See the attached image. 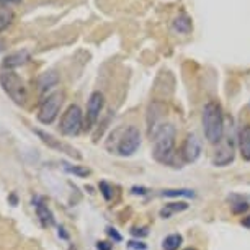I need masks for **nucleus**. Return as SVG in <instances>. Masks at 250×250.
Instances as JSON below:
<instances>
[{
	"mask_svg": "<svg viewBox=\"0 0 250 250\" xmlns=\"http://www.w3.org/2000/svg\"><path fill=\"white\" fill-rule=\"evenodd\" d=\"M33 206H35L36 216H38V219L41 221V224L46 226V228L56 224L53 211H51V208L46 205V201L43 200V198H40V196L33 198Z\"/></svg>",
	"mask_w": 250,
	"mask_h": 250,
	"instance_id": "obj_11",
	"label": "nucleus"
},
{
	"mask_svg": "<svg viewBox=\"0 0 250 250\" xmlns=\"http://www.w3.org/2000/svg\"><path fill=\"white\" fill-rule=\"evenodd\" d=\"M128 247L133 250H146L147 245H146L143 240H131V242H128Z\"/></svg>",
	"mask_w": 250,
	"mask_h": 250,
	"instance_id": "obj_24",
	"label": "nucleus"
},
{
	"mask_svg": "<svg viewBox=\"0 0 250 250\" xmlns=\"http://www.w3.org/2000/svg\"><path fill=\"white\" fill-rule=\"evenodd\" d=\"M21 0H0V3H3V5H12V3H20Z\"/></svg>",
	"mask_w": 250,
	"mask_h": 250,
	"instance_id": "obj_29",
	"label": "nucleus"
},
{
	"mask_svg": "<svg viewBox=\"0 0 250 250\" xmlns=\"http://www.w3.org/2000/svg\"><path fill=\"white\" fill-rule=\"evenodd\" d=\"M106 234L110 235V237L115 240V242H121L123 240V237H121V234H118V230L115 229V228H108L106 229Z\"/></svg>",
	"mask_w": 250,
	"mask_h": 250,
	"instance_id": "obj_25",
	"label": "nucleus"
},
{
	"mask_svg": "<svg viewBox=\"0 0 250 250\" xmlns=\"http://www.w3.org/2000/svg\"><path fill=\"white\" fill-rule=\"evenodd\" d=\"M240 224H242L245 229H250V214H249V216H245V218H244L242 221H240Z\"/></svg>",
	"mask_w": 250,
	"mask_h": 250,
	"instance_id": "obj_28",
	"label": "nucleus"
},
{
	"mask_svg": "<svg viewBox=\"0 0 250 250\" xmlns=\"http://www.w3.org/2000/svg\"><path fill=\"white\" fill-rule=\"evenodd\" d=\"M160 195H162V196H172V198H178V196L193 198V196H195V193H193V190H164Z\"/></svg>",
	"mask_w": 250,
	"mask_h": 250,
	"instance_id": "obj_21",
	"label": "nucleus"
},
{
	"mask_svg": "<svg viewBox=\"0 0 250 250\" xmlns=\"http://www.w3.org/2000/svg\"><path fill=\"white\" fill-rule=\"evenodd\" d=\"M30 59V54H28V51H17V53H12L5 56V59H3V69H10L13 70L15 67H20L26 62V61Z\"/></svg>",
	"mask_w": 250,
	"mask_h": 250,
	"instance_id": "obj_14",
	"label": "nucleus"
},
{
	"mask_svg": "<svg viewBox=\"0 0 250 250\" xmlns=\"http://www.w3.org/2000/svg\"><path fill=\"white\" fill-rule=\"evenodd\" d=\"M131 234H133L134 237H147L149 228H146V226H141V228H133V229H131Z\"/></svg>",
	"mask_w": 250,
	"mask_h": 250,
	"instance_id": "obj_23",
	"label": "nucleus"
},
{
	"mask_svg": "<svg viewBox=\"0 0 250 250\" xmlns=\"http://www.w3.org/2000/svg\"><path fill=\"white\" fill-rule=\"evenodd\" d=\"M249 201H244L242 196H239V201L237 203H230V209H232L234 214H244L245 211H249Z\"/></svg>",
	"mask_w": 250,
	"mask_h": 250,
	"instance_id": "obj_20",
	"label": "nucleus"
},
{
	"mask_svg": "<svg viewBox=\"0 0 250 250\" xmlns=\"http://www.w3.org/2000/svg\"><path fill=\"white\" fill-rule=\"evenodd\" d=\"M131 193H133V195H147L149 190L144 187H133L131 188Z\"/></svg>",
	"mask_w": 250,
	"mask_h": 250,
	"instance_id": "obj_26",
	"label": "nucleus"
},
{
	"mask_svg": "<svg viewBox=\"0 0 250 250\" xmlns=\"http://www.w3.org/2000/svg\"><path fill=\"white\" fill-rule=\"evenodd\" d=\"M64 102V93L56 90L53 93H49L48 97L41 102L40 110H38V121L43 123V125H51L59 115V110L62 106Z\"/></svg>",
	"mask_w": 250,
	"mask_h": 250,
	"instance_id": "obj_5",
	"label": "nucleus"
},
{
	"mask_svg": "<svg viewBox=\"0 0 250 250\" xmlns=\"http://www.w3.org/2000/svg\"><path fill=\"white\" fill-rule=\"evenodd\" d=\"M35 133H36L38 136H40V139L43 141L44 144H48L51 149H56V150H59V152H64V154L70 155V157L80 159V154L77 152V149H74V147H72V146H69V144L62 143V141L56 139L54 136H51V134H48V133H44V131H41V129H35Z\"/></svg>",
	"mask_w": 250,
	"mask_h": 250,
	"instance_id": "obj_10",
	"label": "nucleus"
},
{
	"mask_svg": "<svg viewBox=\"0 0 250 250\" xmlns=\"http://www.w3.org/2000/svg\"><path fill=\"white\" fill-rule=\"evenodd\" d=\"M113 138H115L113 152L121 155V157H129L141 147V133L136 126H128V128L115 131L111 134V139Z\"/></svg>",
	"mask_w": 250,
	"mask_h": 250,
	"instance_id": "obj_3",
	"label": "nucleus"
},
{
	"mask_svg": "<svg viewBox=\"0 0 250 250\" xmlns=\"http://www.w3.org/2000/svg\"><path fill=\"white\" fill-rule=\"evenodd\" d=\"M239 152L245 162H250V125H245L239 133Z\"/></svg>",
	"mask_w": 250,
	"mask_h": 250,
	"instance_id": "obj_13",
	"label": "nucleus"
},
{
	"mask_svg": "<svg viewBox=\"0 0 250 250\" xmlns=\"http://www.w3.org/2000/svg\"><path fill=\"white\" fill-rule=\"evenodd\" d=\"M103 106H105V97H103V93L102 92H92L90 97H88V103H87V125H88V128H92V126L98 121Z\"/></svg>",
	"mask_w": 250,
	"mask_h": 250,
	"instance_id": "obj_9",
	"label": "nucleus"
},
{
	"mask_svg": "<svg viewBox=\"0 0 250 250\" xmlns=\"http://www.w3.org/2000/svg\"><path fill=\"white\" fill-rule=\"evenodd\" d=\"M235 159V143L230 136L221 139L218 144V149L213 154V165L214 167H228L229 164H232Z\"/></svg>",
	"mask_w": 250,
	"mask_h": 250,
	"instance_id": "obj_7",
	"label": "nucleus"
},
{
	"mask_svg": "<svg viewBox=\"0 0 250 250\" xmlns=\"http://www.w3.org/2000/svg\"><path fill=\"white\" fill-rule=\"evenodd\" d=\"M172 26H173V30L177 33H180V35H188V33L193 31V20L187 13H178V15L173 18Z\"/></svg>",
	"mask_w": 250,
	"mask_h": 250,
	"instance_id": "obj_15",
	"label": "nucleus"
},
{
	"mask_svg": "<svg viewBox=\"0 0 250 250\" xmlns=\"http://www.w3.org/2000/svg\"><path fill=\"white\" fill-rule=\"evenodd\" d=\"M152 155L154 159L160 164H172L173 160V150H175V138L177 129L172 123H160L152 133Z\"/></svg>",
	"mask_w": 250,
	"mask_h": 250,
	"instance_id": "obj_1",
	"label": "nucleus"
},
{
	"mask_svg": "<svg viewBox=\"0 0 250 250\" xmlns=\"http://www.w3.org/2000/svg\"><path fill=\"white\" fill-rule=\"evenodd\" d=\"M203 133L208 143L219 144L221 139L224 138V115L223 108L218 102H208L203 106Z\"/></svg>",
	"mask_w": 250,
	"mask_h": 250,
	"instance_id": "obj_2",
	"label": "nucleus"
},
{
	"mask_svg": "<svg viewBox=\"0 0 250 250\" xmlns=\"http://www.w3.org/2000/svg\"><path fill=\"white\" fill-rule=\"evenodd\" d=\"M83 113L79 105H70L62 116H61L59 131L64 136H77L82 129Z\"/></svg>",
	"mask_w": 250,
	"mask_h": 250,
	"instance_id": "obj_6",
	"label": "nucleus"
},
{
	"mask_svg": "<svg viewBox=\"0 0 250 250\" xmlns=\"http://www.w3.org/2000/svg\"><path fill=\"white\" fill-rule=\"evenodd\" d=\"M98 190H100L102 196L105 198L106 201H111L113 200V185H110L108 182H100L98 183Z\"/></svg>",
	"mask_w": 250,
	"mask_h": 250,
	"instance_id": "obj_22",
	"label": "nucleus"
},
{
	"mask_svg": "<svg viewBox=\"0 0 250 250\" xmlns=\"http://www.w3.org/2000/svg\"><path fill=\"white\" fill-rule=\"evenodd\" d=\"M0 85H2L3 92H5L17 105H25L26 103L28 88L15 70H10V69L0 70Z\"/></svg>",
	"mask_w": 250,
	"mask_h": 250,
	"instance_id": "obj_4",
	"label": "nucleus"
},
{
	"mask_svg": "<svg viewBox=\"0 0 250 250\" xmlns=\"http://www.w3.org/2000/svg\"><path fill=\"white\" fill-rule=\"evenodd\" d=\"M185 250H196V249H193V247H187Z\"/></svg>",
	"mask_w": 250,
	"mask_h": 250,
	"instance_id": "obj_31",
	"label": "nucleus"
},
{
	"mask_svg": "<svg viewBox=\"0 0 250 250\" xmlns=\"http://www.w3.org/2000/svg\"><path fill=\"white\" fill-rule=\"evenodd\" d=\"M97 249L98 250H111V244H108V242H97Z\"/></svg>",
	"mask_w": 250,
	"mask_h": 250,
	"instance_id": "obj_27",
	"label": "nucleus"
},
{
	"mask_svg": "<svg viewBox=\"0 0 250 250\" xmlns=\"http://www.w3.org/2000/svg\"><path fill=\"white\" fill-rule=\"evenodd\" d=\"M180 155H182V160L185 164H191V162H196L201 155V139L198 138V134L195 133H190L185 138L182 144V149H180Z\"/></svg>",
	"mask_w": 250,
	"mask_h": 250,
	"instance_id": "obj_8",
	"label": "nucleus"
},
{
	"mask_svg": "<svg viewBox=\"0 0 250 250\" xmlns=\"http://www.w3.org/2000/svg\"><path fill=\"white\" fill-rule=\"evenodd\" d=\"M64 228H59V237H62V239H69V234H65L64 232Z\"/></svg>",
	"mask_w": 250,
	"mask_h": 250,
	"instance_id": "obj_30",
	"label": "nucleus"
},
{
	"mask_svg": "<svg viewBox=\"0 0 250 250\" xmlns=\"http://www.w3.org/2000/svg\"><path fill=\"white\" fill-rule=\"evenodd\" d=\"M58 75H56V72H53V70H49V72H44L40 75V79H38V87H40L41 92L44 90H49L51 87H54L56 83H58Z\"/></svg>",
	"mask_w": 250,
	"mask_h": 250,
	"instance_id": "obj_16",
	"label": "nucleus"
},
{
	"mask_svg": "<svg viewBox=\"0 0 250 250\" xmlns=\"http://www.w3.org/2000/svg\"><path fill=\"white\" fill-rule=\"evenodd\" d=\"M190 205H188L187 201H172V203H165V205L160 208L159 211V216L162 219H170L173 218L175 214L178 213H183V211H187Z\"/></svg>",
	"mask_w": 250,
	"mask_h": 250,
	"instance_id": "obj_12",
	"label": "nucleus"
},
{
	"mask_svg": "<svg viewBox=\"0 0 250 250\" xmlns=\"http://www.w3.org/2000/svg\"><path fill=\"white\" fill-rule=\"evenodd\" d=\"M64 170L79 178H87V177H90V173H92L90 168L83 167V165H70V164H64Z\"/></svg>",
	"mask_w": 250,
	"mask_h": 250,
	"instance_id": "obj_18",
	"label": "nucleus"
},
{
	"mask_svg": "<svg viewBox=\"0 0 250 250\" xmlns=\"http://www.w3.org/2000/svg\"><path fill=\"white\" fill-rule=\"evenodd\" d=\"M12 20H13L12 8H8L7 5H0V31H3L5 28H8Z\"/></svg>",
	"mask_w": 250,
	"mask_h": 250,
	"instance_id": "obj_19",
	"label": "nucleus"
},
{
	"mask_svg": "<svg viewBox=\"0 0 250 250\" xmlns=\"http://www.w3.org/2000/svg\"><path fill=\"white\" fill-rule=\"evenodd\" d=\"M183 244V237L180 234H170L162 240V250H178Z\"/></svg>",
	"mask_w": 250,
	"mask_h": 250,
	"instance_id": "obj_17",
	"label": "nucleus"
}]
</instances>
